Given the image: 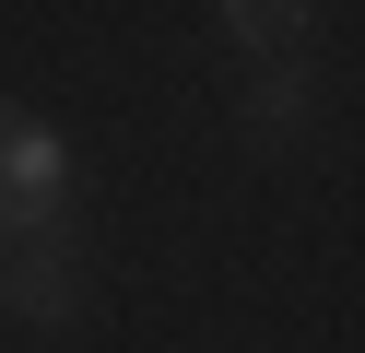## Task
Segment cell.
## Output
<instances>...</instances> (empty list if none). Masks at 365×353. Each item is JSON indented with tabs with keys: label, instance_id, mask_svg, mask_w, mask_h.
I'll return each mask as SVG.
<instances>
[{
	"label": "cell",
	"instance_id": "cell-1",
	"mask_svg": "<svg viewBox=\"0 0 365 353\" xmlns=\"http://www.w3.org/2000/svg\"><path fill=\"white\" fill-rule=\"evenodd\" d=\"M59 200H71V153H59V130H48L36 106H0V235L59 224Z\"/></svg>",
	"mask_w": 365,
	"mask_h": 353
},
{
	"label": "cell",
	"instance_id": "cell-2",
	"mask_svg": "<svg viewBox=\"0 0 365 353\" xmlns=\"http://www.w3.org/2000/svg\"><path fill=\"white\" fill-rule=\"evenodd\" d=\"M0 306H12V318H36V329H59V318L83 306V259H71V235H59V224L0 235Z\"/></svg>",
	"mask_w": 365,
	"mask_h": 353
},
{
	"label": "cell",
	"instance_id": "cell-3",
	"mask_svg": "<svg viewBox=\"0 0 365 353\" xmlns=\"http://www.w3.org/2000/svg\"><path fill=\"white\" fill-rule=\"evenodd\" d=\"M236 118L259 141H307V118H318V94H307V59H247V94H236Z\"/></svg>",
	"mask_w": 365,
	"mask_h": 353
},
{
	"label": "cell",
	"instance_id": "cell-4",
	"mask_svg": "<svg viewBox=\"0 0 365 353\" xmlns=\"http://www.w3.org/2000/svg\"><path fill=\"white\" fill-rule=\"evenodd\" d=\"M224 36L247 59H294L307 47V0H224Z\"/></svg>",
	"mask_w": 365,
	"mask_h": 353
}]
</instances>
